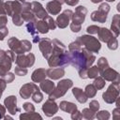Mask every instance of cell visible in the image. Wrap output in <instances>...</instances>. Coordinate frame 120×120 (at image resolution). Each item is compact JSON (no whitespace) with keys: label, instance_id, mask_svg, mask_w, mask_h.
<instances>
[{"label":"cell","instance_id":"cell-1","mask_svg":"<svg viewBox=\"0 0 120 120\" xmlns=\"http://www.w3.org/2000/svg\"><path fill=\"white\" fill-rule=\"evenodd\" d=\"M15 61V53L10 51H0V76H5L11 68L12 62Z\"/></svg>","mask_w":120,"mask_h":120},{"label":"cell","instance_id":"cell-2","mask_svg":"<svg viewBox=\"0 0 120 120\" xmlns=\"http://www.w3.org/2000/svg\"><path fill=\"white\" fill-rule=\"evenodd\" d=\"M87 13V9L83 7V6H79L78 8H76L75 12L72 14L71 20L72 22L70 23V29L72 32H79L82 28V24L85 19Z\"/></svg>","mask_w":120,"mask_h":120},{"label":"cell","instance_id":"cell-3","mask_svg":"<svg viewBox=\"0 0 120 120\" xmlns=\"http://www.w3.org/2000/svg\"><path fill=\"white\" fill-rule=\"evenodd\" d=\"M76 40L81 44V46L84 45V48L92 52H98V51L101 48L100 42L92 36L82 35L81 37H78Z\"/></svg>","mask_w":120,"mask_h":120},{"label":"cell","instance_id":"cell-4","mask_svg":"<svg viewBox=\"0 0 120 120\" xmlns=\"http://www.w3.org/2000/svg\"><path fill=\"white\" fill-rule=\"evenodd\" d=\"M69 65H72L74 68H76L78 70L88 68V65L86 62V59L84 57V54L82 52L80 51H74L69 52Z\"/></svg>","mask_w":120,"mask_h":120},{"label":"cell","instance_id":"cell-5","mask_svg":"<svg viewBox=\"0 0 120 120\" xmlns=\"http://www.w3.org/2000/svg\"><path fill=\"white\" fill-rule=\"evenodd\" d=\"M73 85V82L71 80L69 79H65V80H62L58 82L57 86L55 87V89L52 90V92L51 94H49V98L51 99H56L58 98H61L63 97L68 89H69L70 87H72Z\"/></svg>","mask_w":120,"mask_h":120},{"label":"cell","instance_id":"cell-6","mask_svg":"<svg viewBox=\"0 0 120 120\" xmlns=\"http://www.w3.org/2000/svg\"><path fill=\"white\" fill-rule=\"evenodd\" d=\"M119 96V82H113L103 93V100L107 103H113Z\"/></svg>","mask_w":120,"mask_h":120},{"label":"cell","instance_id":"cell-7","mask_svg":"<svg viewBox=\"0 0 120 120\" xmlns=\"http://www.w3.org/2000/svg\"><path fill=\"white\" fill-rule=\"evenodd\" d=\"M109 11H110V6L107 3H101L100 6L98 7V9L92 12L91 19L94 22L103 23L107 20V15H108Z\"/></svg>","mask_w":120,"mask_h":120},{"label":"cell","instance_id":"cell-8","mask_svg":"<svg viewBox=\"0 0 120 120\" xmlns=\"http://www.w3.org/2000/svg\"><path fill=\"white\" fill-rule=\"evenodd\" d=\"M15 63L18 67H21V68H30L35 63V55L31 52L27 54H24V53L18 54L17 57L15 58Z\"/></svg>","mask_w":120,"mask_h":120},{"label":"cell","instance_id":"cell-9","mask_svg":"<svg viewBox=\"0 0 120 120\" xmlns=\"http://www.w3.org/2000/svg\"><path fill=\"white\" fill-rule=\"evenodd\" d=\"M4 7H5L6 14H8V16L12 17L13 15L21 14L22 13V4L18 0L5 2Z\"/></svg>","mask_w":120,"mask_h":120},{"label":"cell","instance_id":"cell-10","mask_svg":"<svg viewBox=\"0 0 120 120\" xmlns=\"http://www.w3.org/2000/svg\"><path fill=\"white\" fill-rule=\"evenodd\" d=\"M38 47H39V50H40L43 57L45 59H48L50 57V55L52 54V40L47 38H42L38 41Z\"/></svg>","mask_w":120,"mask_h":120},{"label":"cell","instance_id":"cell-11","mask_svg":"<svg viewBox=\"0 0 120 120\" xmlns=\"http://www.w3.org/2000/svg\"><path fill=\"white\" fill-rule=\"evenodd\" d=\"M72 14L73 12L70 10V9H66L63 11V13H61L60 15L57 16V19H56V25L59 27V28H66L68 23H69V21L71 20V17H72Z\"/></svg>","mask_w":120,"mask_h":120},{"label":"cell","instance_id":"cell-12","mask_svg":"<svg viewBox=\"0 0 120 120\" xmlns=\"http://www.w3.org/2000/svg\"><path fill=\"white\" fill-rule=\"evenodd\" d=\"M38 89H39V87H38L36 83H33V82L25 83V84H23V85L21 87V89H20V96H21L22 98H24V99L29 98L30 96H32V94H33L35 91L38 90Z\"/></svg>","mask_w":120,"mask_h":120},{"label":"cell","instance_id":"cell-13","mask_svg":"<svg viewBox=\"0 0 120 120\" xmlns=\"http://www.w3.org/2000/svg\"><path fill=\"white\" fill-rule=\"evenodd\" d=\"M4 104L8 109V112L11 114H15L16 112H19L21 111V109L17 106V98L15 96H9L6 98L4 100Z\"/></svg>","mask_w":120,"mask_h":120},{"label":"cell","instance_id":"cell-14","mask_svg":"<svg viewBox=\"0 0 120 120\" xmlns=\"http://www.w3.org/2000/svg\"><path fill=\"white\" fill-rule=\"evenodd\" d=\"M42 111L44 112L45 115L48 116V117H51L52 116L53 114H55L58 111V106L57 104L54 102L53 99H51L49 98L42 106Z\"/></svg>","mask_w":120,"mask_h":120},{"label":"cell","instance_id":"cell-15","mask_svg":"<svg viewBox=\"0 0 120 120\" xmlns=\"http://www.w3.org/2000/svg\"><path fill=\"white\" fill-rule=\"evenodd\" d=\"M31 10L34 13L35 16H37L38 19L43 20L46 16H48L47 11L45 10V8L42 7V5L37 1H34L31 3Z\"/></svg>","mask_w":120,"mask_h":120},{"label":"cell","instance_id":"cell-16","mask_svg":"<svg viewBox=\"0 0 120 120\" xmlns=\"http://www.w3.org/2000/svg\"><path fill=\"white\" fill-rule=\"evenodd\" d=\"M8 45L9 49L14 53H17V54L24 53L23 50H22V40H19L17 38H15V37L10 38L8 40Z\"/></svg>","mask_w":120,"mask_h":120},{"label":"cell","instance_id":"cell-17","mask_svg":"<svg viewBox=\"0 0 120 120\" xmlns=\"http://www.w3.org/2000/svg\"><path fill=\"white\" fill-rule=\"evenodd\" d=\"M100 74H101V77L105 81H109V82H119V73L111 68L104 69L102 72H100Z\"/></svg>","mask_w":120,"mask_h":120},{"label":"cell","instance_id":"cell-18","mask_svg":"<svg viewBox=\"0 0 120 120\" xmlns=\"http://www.w3.org/2000/svg\"><path fill=\"white\" fill-rule=\"evenodd\" d=\"M46 74L52 80H58L65 75V69L63 68H51L46 70Z\"/></svg>","mask_w":120,"mask_h":120},{"label":"cell","instance_id":"cell-19","mask_svg":"<svg viewBox=\"0 0 120 120\" xmlns=\"http://www.w3.org/2000/svg\"><path fill=\"white\" fill-rule=\"evenodd\" d=\"M97 34L98 36V38L101 41H103V42H108L113 37L112 36V33L109 29H107L105 27H99V29H98V31Z\"/></svg>","mask_w":120,"mask_h":120},{"label":"cell","instance_id":"cell-20","mask_svg":"<svg viewBox=\"0 0 120 120\" xmlns=\"http://www.w3.org/2000/svg\"><path fill=\"white\" fill-rule=\"evenodd\" d=\"M47 74H46V70L44 68H38L36 70H34V72L32 73L31 79L34 82H40L43 80H45Z\"/></svg>","mask_w":120,"mask_h":120},{"label":"cell","instance_id":"cell-21","mask_svg":"<svg viewBox=\"0 0 120 120\" xmlns=\"http://www.w3.org/2000/svg\"><path fill=\"white\" fill-rule=\"evenodd\" d=\"M61 6H62L61 4H59L58 2H56V1L53 0V1L49 2L46 5V8H47V11L49 13H51L52 15H57L60 12L61 8H62Z\"/></svg>","mask_w":120,"mask_h":120},{"label":"cell","instance_id":"cell-22","mask_svg":"<svg viewBox=\"0 0 120 120\" xmlns=\"http://www.w3.org/2000/svg\"><path fill=\"white\" fill-rule=\"evenodd\" d=\"M39 89H41L45 94L49 95L54 89V82H52L51 80H43L42 82H40Z\"/></svg>","mask_w":120,"mask_h":120},{"label":"cell","instance_id":"cell-23","mask_svg":"<svg viewBox=\"0 0 120 120\" xmlns=\"http://www.w3.org/2000/svg\"><path fill=\"white\" fill-rule=\"evenodd\" d=\"M72 93H73L74 97L76 98V99H77L80 103H84V102H86V100H87L88 98L86 97L84 91H82L81 88L74 87V88L72 89Z\"/></svg>","mask_w":120,"mask_h":120},{"label":"cell","instance_id":"cell-24","mask_svg":"<svg viewBox=\"0 0 120 120\" xmlns=\"http://www.w3.org/2000/svg\"><path fill=\"white\" fill-rule=\"evenodd\" d=\"M59 107L62 111L66 112H68V113H71L73 112H75L77 109V106L72 103V102H68V101H61L60 104H59Z\"/></svg>","mask_w":120,"mask_h":120},{"label":"cell","instance_id":"cell-25","mask_svg":"<svg viewBox=\"0 0 120 120\" xmlns=\"http://www.w3.org/2000/svg\"><path fill=\"white\" fill-rule=\"evenodd\" d=\"M119 22H120V15L116 14L112 17V24H111V29L114 33L115 37L119 36Z\"/></svg>","mask_w":120,"mask_h":120},{"label":"cell","instance_id":"cell-26","mask_svg":"<svg viewBox=\"0 0 120 120\" xmlns=\"http://www.w3.org/2000/svg\"><path fill=\"white\" fill-rule=\"evenodd\" d=\"M81 51H82V53L84 54V57H85L86 62H87V65H88V67L90 68V66H92V64H93L94 61L96 60V56H95V54H93L92 52L88 51V50L85 49L84 47H83V48H81Z\"/></svg>","mask_w":120,"mask_h":120},{"label":"cell","instance_id":"cell-27","mask_svg":"<svg viewBox=\"0 0 120 120\" xmlns=\"http://www.w3.org/2000/svg\"><path fill=\"white\" fill-rule=\"evenodd\" d=\"M20 119L21 120H23V119H27V120H35V119H42L41 115L38 114V112H24V113H22L20 115Z\"/></svg>","mask_w":120,"mask_h":120},{"label":"cell","instance_id":"cell-28","mask_svg":"<svg viewBox=\"0 0 120 120\" xmlns=\"http://www.w3.org/2000/svg\"><path fill=\"white\" fill-rule=\"evenodd\" d=\"M36 28H37L38 32H39V33H41V34H46V33H48V31L50 30L49 27H48V25H47V23L45 22L44 20H40V21L37 22H36Z\"/></svg>","mask_w":120,"mask_h":120},{"label":"cell","instance_id":"cell-29","mask_svg":"<svg viewBox=\"0 0 120 120\" xmlns=\"http://www.w3.org/2000/svg\"><path fill=\"white\" fill-rule=\"evenodd\" d=\"M98 70H99V73L102 72L104 69L108 68H109V63L107 61V59L105 57H100L98 60V65H97Z\"/></svg>","mask_w":120,"mask_h":120},{"label":"cell","instance_id":"cell-30","mask_svg":"<svg viewBox=\"0 0 120 120\" xmlns=\"http://www.w3.org/2000/svg\"><path fill=\"white\" fill-rule=\"evenodd\" d=\"M84 93L87 98H94L97 94V88L94 86V84H88L85 87Z\"/></svg>","mask_w":120,"mask_h":120},{"label":"cell","instance_id":"cell-31","mask_svg":"<svg viewBox=\"0 0 120 120\" xmlns=\"http://www.w3.org/2000/svg\"><path fill=\"white\" fill-rule=\"evenodd\" d=\"M21 16L22 18V20L24 22H32V21H36V17L34 15V13L32 12V10L30 11H24V12H22L21 13Z\"/></svg>","mask_w":120,"mask_h":120},{"label":"cell","instance_id":"cell-32","mask_svg":"<svg viewBox=\"0 0 120 120\" xmlns=\"http://www.w3.org/2000/svg\"><path fill=\"white\" fill-rule=\"evenodd\" d=\"M38 22L37 20H36V21H32V22H28V23L26 24L27 32L30 33L33 37L36 36L37 33H38V30H37V28H36V22Z\"/></svg>","mask_w":120,"mask_h":120},{"label":"cell","instance_id":"cell-33","mask_svg":"<svg viewBox=\"0 0 120 120\" xmlns=\"http://www.w3.org/2000/svg\"><path fill=\"white\" fill-rule=\"evenodd\" d=\"M98 73H99V70H98L97 66H93L91 68H88V69H87V78L95 79L96 77H98Z\"/></svg>","mask_w":120,"mask_h":120},{"label":"cell","instance_id":"cell-34","mask_svg":"<svg viewBox=\"0 0 120 120\" xmlns=\"http://www.w3.org/2000/svg\"><path fill=\"white\" fill-rule=\"evenodd\" d=\"M105 80L100 76V77H96L94 81V86L97 88V90H100L105 86Z\"/></svg>","mask_w":120,"mask_h":120},{"label":"cell","instance_id":"cell-35","mask_svg":"<svg viewBox=\"0 0 120 120\" xmlns=\"http://www.w3.org/2000/svg\"><path fill=\"white\" fill-rule=\"evenodd\" d=\"M82 113V116L85 119H93L95 117V112H93L91 109L89 108H85L82 110V112H81Z\"/></svg>","mask_w":120,"mask_h":120},{"label":"cell","instance_id":"cell-36","mask_svg":"<svg viewBox=\"0 0 120 120\" xmlns=\"http://www.w3.org/2000/svg\"><path fill=\"white\" fill-rule=\"evenodd\" d=\"M44 21H45V22L47 23V25H48V27H49V29H51V30H54L55 28H56V23L54 22V21H53V19L51 17V16H46L44 19H43Z\"/></svg>","mask_w":120,"mask_h":120},{"label":"cell","instance_id":"cell-37","mask_svg":"<svg viewBox=\"0 0 120 120\" xmlns=\"http://www.w3.org/2000/svg\"><path fill=\"white\" fill-rule=\"evenodd\" d=\"M107 46L110 50H116L118 48V41L116 39V37H112L108 42H107Z\"/></svg>","mask_w":120,"mask_h":120},{"label":"cell","instance_id":"cell-38","mask_svg":"<svg viewBox=\"0 0 120 120\" xmlns=\"http://www.w3.org/2000/svg\"><path fill=\"white\" fill-rule=\"evenodd\" d=\"M32 99H33V101H35L37 103H39L43 99V95H42V93L40 92L39 89L37 90V91H35L32 94Z\"/></svg>","mask_w":120,"mask_h":120},{"label":"cell","instance_id":"cell-39","mask_svg":"<svg viewBox=\"0 0 120 120\" xmlns=\"http://www.w3.org/2000/svg\"><path fill=\"white\" fill-rule=\"evenodd\" d=\"M95 116L99 120H107L110 118V113L108 111H100Z\"/></svg>","mask_w":120,"mask_h":120},{"label":"cell","instance_id":"cell-40","mask_svg":"<svg viewBox=\"0 0 120 120\" xmlns=\"http://www.w3.org/2000/svg\"><path fill=\"white\" fill-rule=\"evenodd\" d=\"M12 22H13V23H14L15 25H17V26H21V25H22V23L24 22V21L22 20L21 14L13 15V16H12Z\"/></svg>","mask_w":120,"mask_h":120},{"label":"cell","instance_id":"cell-41","mask_svg":"<svg viewBox=\"0 0 120 120\" xmlns=\"http://www.w3.org/2000/svg\"><path fill=\"white\" fill-rule=\"evenodd\" d=\"M81 48H82V46H81V44H80L77 40H75V41L71 42V43L68 45V51H69V52L80 51V50H81Z\"/></svg>","mask_w":120,"mask_h":120},{"label":"cell","instance_id":"cell-42","mask_svg":"<svg viewBox=\"0 0 120 120\" xmlns=\"http://www.w3.org/2000/svg\"><path fill=\"white\" fill-rule=\"evenodd\" d=\"M22 47L23 52H30V50L32 49V44L30 41L23 39V40H22Z\"/></svg>","mask_w":120,"mask_h":120},{"label":"cell","instance_id":"cell-43","mask_svg":"<svg viewBox=\"0 0 120 120\" xmlns=\"http://www.w3.org/2000/svg\"><path fill=\"white\" fill-rule=\"evenodd\" d=\"M15 74L18 76H24L27 74V68H21V67H16L15 68Z\"/></svg>","mask_w":120,"mask_h":120},{"label":"cell","instance_id":"cell-44","mask_svg":"<svg viewBox=\"0 0 120 120\" xmlns=\"http://www.w3.org/2000/svg\"><path fill=\"white\" fill-rule=\"evenodd\" d=\"M14 78H15V76H14V74L13 73H10V72H8L5 76H3L2 77V79L7 82V83H8V82H11L13 80H14Z\"/></svg>","mask_w":120,"mask_h":120},{"label":"cell","instance_id":"cell-45","mask_svg":"<svg viewBox=\"0 0 120 120\" xmlns=\"http://www.w3.org/2000/svg\"><path fill=\"white\" fill-rule=\"evenodd\" d=\"M22 108H23V110H24L25 112H35V107H34V105H33L32 103H30V102H25V103L23 104Z\"/></svg>","mask_w":120,"mask_h":120},{"label":"cell","instance_id":"cell-46","mask_svg":"<svg viewBox=\"0 0 120 120\" xmlns=\"http://www.w3.org/2000/svg\"><path fill=\"white\" fill-rule=\"evenodd\" d=\"M89 109H91L93 112H98V109H99V104H98V102L97 101V100H92L91 102H90V104H89Z\"/></svg>","mask_w":120,"mask_h":120},{"label":"cell","instance_id":"cell-47","mask_svg":"<svg viewBox=\"0 0 120 120\" xmlns=\"http://www.w3.org/2000/svg\"><path fill=\"white\" fill-rule=\"evenodd\" d=\"M8 33V29L6 26H0V40H3Z\"/></svg>","mask_w":120,"mask_h":120},{"label":"cell","instance_id":"cell-48","mask_svg":"<svg viewBox=\"0 0 120 120\" xmlns=\"http://www.w3.org/2000/svg\"><path fill=\"white\" fill-rule=\"evenodd\" d=\"M98 29H99V27L98 25H90V26H88L86 28V31L89 34H97Z\"/></svg>","mask_w":120,"mask_h":120},{"label":"cell","instance_id":"cell-49","mask_svg":"<svg viewBox=\"0 0 120 120\" xmlns=\"http://www.w3.org/2000/svg\"><path fill=\"white\" fill-rule=\"evenodd\" d=\"M71 118L72 119H82V113H81V112H79L78 110H76L75 112H71Z\"/></svg>","mask_w":120,"mask_h":120},{"label":"cell","instance_id":"cell-50","mask_svg":"<svg viewBox=\"0 0 120 120\" xmlns=\"http://www.w3.org/2000/svg\"><path fill=\"white\" fill-rule=\"evenodd\" d=\"M6 86H7V82L3 79H0V98H1L4 90L6 89Z\"/></svg>","mask_w":120,"mask_h":120},{"label":"cell","instance_id":"cell-51","mask_svg":"<svg viewBox=\"0 0 120 120\" xmlns=\"http://www.w3.org/2000/svg\"><path fill=\"white\" fill-rule=\"evenodd\" d=\"M120 110H119V107H116L114 110H113V112H112V117L114 118V119H118L119 117H120Z\"/></svg>","mask_w":120,"mask_h":120},{"label":"cell","instance_id":"cell-52","mask_svg":"<svg viewBox=\"0 0 120 120\" xmlns=\"http://www.w3.org/2000/svg\"><path fill=\"white\" fill-rule=\"evenodd\" d=\"M80 0H65V3L69 5V6H75L79 3Z\"/></svg>","mask_w":120,"mask_h":120},{"label":"cell","instance_id":"cell-53","mask_svg":"<svg viewBox=\"0 0 120 120\" xmlns=\"http://www.w3.org/2000/svg\"><path fill=\"white\" fill-rule=\"evenodd\" d=\"M4 2L2 0H0V15H6V10H5V7H4Z\"/></svg>","mask_w":120,"mask_h":120},{"label":"cell","instance_id":"cell-54","mask_svg":"<svg viewBox=\"0 0 120 120\" xmlns=\"http://www.w3.org/2000/svg\"><path fill=\"white\" fill-rule=\"evenodd\" d=\"M5 113H6V109H5V107L0 104V119H1V118H4Z\"/></svg>","mask_w":120,"mask_h":120},{"label":"cell","instance_id":"cell-55","mask_svg":"<svg viewBox=\"0 0 120 120\" xmlns=\"http://www.w3.org/2000/svg\"><path fill=\"white\" fill-rule=\"evenodd\" d=\"M39 39H40V38H39V37H38V36H37V35L33 37V42H34V43H38V42L39 41Z\"/></svg>","mask_w":120,"mask_h":120},{"label":"cell","instance_id":"cell-56","mask_svg":"<svg viewBox=\"0 0 120 120\" xmlns=\"http://www.w3.org/2000/svg\"><path fill=\"white\" fill-rule=\"evenodd\" d=\"M103 0H91V2H93L94 4H98V3H100V2H102Z\"/></svg>","mask_w":120,"mask_h":120},{"label":"cell","instance_id":"cell-57","mask_svg":"<svg viewBox=\"0 0 120 120\" xmlns=\"http://www.w3.org/2000/svg\"><path fill=\"white\" fill-rule=\"evenodd\" d=\"M54 1H56V2H58L59 4H63V3H65V0H54Z\"/></svg>","mask_w":120,"mask_h":120},{"label":"cell","instance_id":"cell-58","mask_svg":"<svg viewBox=\"0 0 120 120\" xmlns=\"http://www.w3.org/2000/svg\"><path fill=\"white\" fill-rule=\"evenodd\" d=\"M106 1H108V2H113V1H115V0H106Z\"/></svg>","mask_w":120,"mask_h":120},{"label":"cell","instance_id":"cell-59","mask_svg":"<svg viewBox=\"0 0 120 120\" xmlns=\"http://www.w3.org/2000/svg\"><path fill=\"white\" fill-rule=\"evenodd\" d=\"M18 1H20V2H24L25 0H18Z\"/></svg>","mask_w":120,"mask_h":120},{"label":"cell","instance_id":"cell-60","mask_svg":"<svg viewBox=\"0 0 120 120\" xmlns=\"http://www.w3.org/2000/svg\"><path fill=\"white\" fill-rule=\"evenodd\" d=\"M2 1H3V0H2Z\"/></svg>","mask_w":120,"mask_h":120},{"label":"cell","instance_id":"cell-61","mask_svg":"<svg viewBox=\"0 0 120 120\" xmlns=\"http://www.w3.org/2000/svg\"><path fill=\"white\" fill-rule=\"evenodd\" d=\"M0 51H1V50H0Z\"/></svg>","mask_w":120,"mask_h":120}]
</instances>
